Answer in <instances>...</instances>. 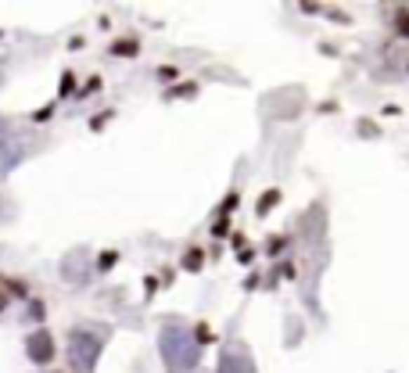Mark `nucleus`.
I'll list each match as a JSON object with an SVG mask.
<instances>
[{
    "label": "nucleus",
    "instance_id": "obj_1",
    "mask_svg": "<svg viewBox=\"0 0 409 373\" xmlns=\"http://www.w3.org/2000/svg\"><path fill=\"white\" fill-rule=\"evenodd\" d=\"M51 355H54L51 334H47V330H36L33 337H29V359H33V362H47Z\"/></svg>",
    "mask_w": 409,
    "mask_h": 373
},
{
    "label": "nucleus",
    "instance_id": "obj_2",
    "mask_svg": "<svg viewBox=\"0 0 409 373\" xmlns=\"http://www.w3.org/2000/svg\"><path fill=\"white\" fill-rule=\"evenodd\" d=\"M276 201H280V194H276V191H266V194L259 198V215L269 212V205H276Z\"/></svg>",
    "mask_w": 409,
    "mask_h": 373
},
{
    "label": "nucleus",
    "instance_id": "obj_3",
    "mask_svg": "<svg viewBox=\"0 0 409 373\" xmlns=\"http://www.w3.org/2000/svg\"><path fill=\"white\" fill-rule=\"evenodd\" d=\"M115 54H137V43H130V40H122V43H115Z\"/></svg>",
    "mask_w": 409,
    "mask_h": 373
},
{
    "label": "nucleus",
    "instance_id": "obj_4",
    "mask_svg": "<svg viewBox=\"0 0 409 373\" xmlns=\"http://www.w3.org/2000/svg\"><path fill=\"white\" fill-rule=\"evenodd\" d=\"M398 33H402V36H409V15H405V11L398 15Z\"/></svg>",
    "mask_w": 409,
    "mask_h": 373
}]
</instances>
